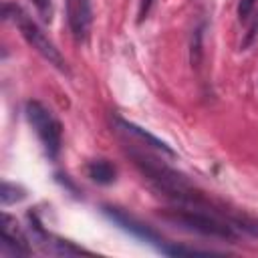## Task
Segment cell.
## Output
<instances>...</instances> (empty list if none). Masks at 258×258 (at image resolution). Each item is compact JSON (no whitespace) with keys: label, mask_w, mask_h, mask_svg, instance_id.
Returning a JSON list of instances; mask_svg holds the SVG:
<instances>
[{"label":"cell","mask_w":258,"mask_h":258,"mask_svg":"<svg viewBox=\"0 0 258 258\" xmlns=\"http://www.w3.org/2000/svg\"><path fill=\"white\" fill-rule=\"evenodd\" d=\"M230 224L236 230H242L254 238H258V218H250V216H232Z\"/></svg>","instance_id":"cell-12"},{"label":"cell","mask_w":258,"mask_h":258,"mask_svg":"<svg viewBox=\"0 0 258 258\" xmlns=\"http://www.w3.org/2000/svg\"><path fill=\"white\" fill-rule=\"evenodd\" d=\"M26 198V189L16 185V183H10V181H2V189H0V200H2V206H10V204H16L20 200Z\"/></svg>","instance_id":"cell-11"},{"label":"cell","mask_w":258,"mask_h":258,"mask_svg":"<svg viewBox=\"0 0 258 258\" xmlns=\"http://www.w3.org/2000/svg\"><path fill=\"white\" fill-rule=\"evenodd\" d=\"M28 222H30V232L34 236V242L38 244V248L44 252V254H58V256H77V254H89L87 250L75 246L73 242H67V240H60L52 234H48L42 224L36 220V216L28 214Z\"/></svg>","instance_id":"cell-5"},{"label":"cell","mask_w":258,"mask_h":258,"mask_svg":"<svg viewBox=\"0 0 258 258\" xmlns=\"http://www.w3.org/2000/svg\"><path fill=\"white\" fill-rule=\"evenodd\" d=\"M0 252L4 256H26V254H30L28 238L18 228L16 220L10 218L8 214L2 216V246H0Z\"/></svg>","instance_id":"cell-8"},{"label":"cell","mask_w":258,"mask_h":258,"mask_svg":"<svg viewBox=\"0 0 258 258\" xmlns=\"http://www.w3.org/2000/svg\"><path fill=\"white\" fill-rule=\"evenodd\" d=\"M32 4L36 6L38 14H40L44 20H50V16H52V2H50V0H32Z\"/></svg>","instance_id":"cell-15"},{"label":"cell","mask_w":258,"mask_h":258,"mask_svg":"<svg viewBox=\"0 0 258 258\" xmlns=\"http://www.w3.org/2000/svg\"><path fill=\"white\" fill-rule=\"evenodd\" d=\"M87 177L95 183L109 185L117 179V169L109 159H93L87 163Z\"/></svg>","instance_id":"cell-10"},{"label":"cell","mask_w":258,"mask_h":258,"mask_svg":"<svg viewBox=\"0 0 258 258\" xmlns=\"http://www.w3.org/2000/svg\"><path fill=\"white\" fill-rule=\"evenodd\" d=\"M254 6H256V0H240V4H238V18L240 20H248L252 10H254Z\"/></svg>","instance_id":"cell-14"},{"label":"cell","mask_w":258,"mask_h":258,"mask_svg":"<svg viewBox=\"0 0 258 258\" xmlns=\"http://www.w3.org/2000/svg\"><path fill=\"white\" fill-rule=\"evenodd\" d=\"M103 212H105V216H107L111 222H115L117 226H121L125 232L133 234V236H137V238H141V240H145V242H149V244H155L159 250L165 246V242L159 238V234H157L155 230H151L149 226H145V224L139 222L137 218L129 216L127 212H123V210H119V208H113V206H105Z\"/></svg>","instance_id":"cell-6"},{"label":"cell","mask_w":258,"mask_h":258,"mask_svg":"<svg viewBox=\"0 0 258 258\" xmlns=\"http://www.w3.org/2000/svg\"><path fill=\"white\" fill-rule=\"evenodd\" d=\"M64 6H67V22L73 38L77 42H85L89 38L93 24L91 0H64Z\"/></svg>","instance_id":"cell-7"},{"label":"cell","mask_w":258,"mask_h":258,"mask_svg":"<svg viewBox=\"0 0 258 258\" xmlns=\"http://www.w3.org/2000/svg\"><path fill=\"white\" fill-rule=\"evenodd\" d=\"M4 18H6V20H12V22L18 26L22 38H24L48 64H52L56 71H60V73H64V75L71 73V71H69V64H67V60H64V56L58 52V48L54 46V42L44 34V30H42L18 4L6 2V4H4Z\"/></svg>","instance_id":"cell-3"},{"label":"cell","mask_w":258,"mask_h":258,"mask_svg":"<svg viewBox=\"0 0 258 258\" xmlns=\"http://www.w3.org/2000/svg\"><path fill=\"white\" fill-rule=\"evenodd\" d=\"M113 123H115V129L117 131H121L123 135H127V137H133V139H137V141H141V145H149V147H153L155 151H161V153H165V155H175V151L167 145V143H163L161 139H157L155 135H151V133H147L145 129H141L139 125H135V123H131V121H125V119H121V117H113Z\"/></svg>","instance_id":"cell-9"},{"label":"cell","mask_w":258,"mask_h":258,"mask_svg":"<svg viewBox=\"0 0 258 258\" xmlns=\"http://www.w3.org/2000/svg\"><path fill=\"white\" fill-rule=\"evenodd\" d=\"M135 167L145 175V179L167 200L175 202L177 206H189V208H212L210 200L179 171L165 165L163 161L155 159L153 155L145 151H129Z\"/></svg>","instance_id":"cell-1"},{"label":"cell","mask_w":258,"mask_h":258,"mask_svg":"<svg viewBox=\"0 0 258 258\" xmlns=\"http://www.w3.org/2000/svg\"><path fill=\"white\" fill-rule=\"evenodd\" d=\"M24 113H26L28 123L36 131L46 155L50 159H56L60 153V143H62V127L58 119L40 101H28Z\"/></svg>","instance_id":"cell-4"},{"label":"cell","mask_w":258,"mask_h":258,"mask_svg":"<svg viewBox=\"0 0 258 258\" xmlns=\"http://www.w3.org/2000/svg\"><path fill=\"white\" fill-rule=\"evenodd\" d=\"M151 4H153V0H139V22L147 16V12H149Z\"/></svg>","instance_id":"cell-16"},{"label":"cell","mask_w":258,"mask_h":258,"mask_svg":"<svg viewBox=\"0 0 258 258\" xmlns=\"http://www.w3.org/2000/svg\"><path fill=\"white\" fill-rule=\"evenodd\" d=\"M157 216L163 222H167V224H171L179 230L200 234V236H206V238H218V240H236L238 238V232L230 222L220 220L218 216H214L210 212H204L200 208L177 206V208L159 210Z\"/></svg>","instance_id":"cell-2"},{"label":"cell","mask_w":258,"mask_h":258,"mask_svg":"<svg viewBox=\"0 0 258 258\" xmlns=\"http://www.w3.org/2000/svg\"><path fill=\"white\" fill-rule=\"evenodd\" d=\"M200 58H202V30L198 28L194 32V38H191V64H200Z\"/></svg>","instance_id":"cell-13"}]
</instances>
